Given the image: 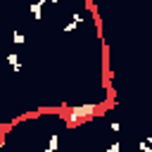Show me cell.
<instances>
[{
  "label": "cell",
  "mask_w": 152,
  "mask_h": 152,
  "mask_svg": "<svg viewBox=\"0 0 152 152\" xmlns=\"http://www.w3.org/2000/svg\"><path fill=\"white\" fill-rule=\"evenodd\" d=\"M97 112H100L97 104H76V107L69 109L66 124H69V126H78V124H83V121H88V119H93V116H100Z\"/></svg>",
  "instance_id": "cell-1"
},
{
  "label": "cell",
  "mask_w": 152,
  "mask_h": 152,
  "mask_svg": "<svg viewBox=\"0 0 152 152\" xmlns=\"http://www.w3.org/2000/svg\"><path fill=\"white\" fill-rule=\"evenodd\" d=\"M7 62H10L12 71H21V62H19V55L17 52H7Z\"/></svg>",
  "instance_id": "cell-2"
},
{
  "label": "cell",
  "mask_w": 152,
  "mask_h": 152,
  "mask_svg": "<svg viewBox=\"0 0 152 152\" xmlns=\"http://www.w3.org/2000/svg\"><path fill=\"white\" fill-rule=\"evenodd\" d=\"M43 5H45V0H38V2L31 5V14H33V19H40V17H43Z\"/></svg>",
  "instance_id": "cell-3"
},
{
  "label": "cell",
  "mask_w": 152,
  "mask_h": 152,
  "mask_svg": "<svg viewBox=\"0 0 152 152\" xmlns=\"http://www.w3.org/2000/svg\"><path fill=\"white\" fill-rule=\"evenodd\" d=\"M81 21H83V19H81V14H74V19H71V21L64 26V33H71V31H74V28H76Z\"/></svg>",
  "instance_id": "cell-4"
},
{
  "label": "cell",
  "mask_w": 152,
  "mask_h": 152,
  "mask_svg": "<svg viewBox=\"0 0 152 152\" xmlns=\"http://www.w3.org/2000/svg\"><path fill=\"white\" fill-rule=\"evenodd\" d=\"M57 145H59V135H57V133H52V135H50V142H48V147H45V152H55V150H57Z\"/></svg>",
  "instance_id": "cell-5"
},
{
  "label": "cell",
  "mask_w": 152,
  "mask_h": 152,
  "mask_svg": "<svg viewBox=\"0 0 152 152\" xmlns=\"http://www.w3.org/2000/svg\"><path fill=\"white\" fill-rule=\"evenodd\" d=\"M12 40H14L17 45H21V43H24L26 38H24V33H19V31H12Z\"/></svg>",
  "instance_id": "cell-6"
},
{
  "label": "cell",
  "mask_w": 152,
  "mask_h": 152,
  "mask_svg": "<svg viewBox=\"0 0 152 152\" xmlns=\"http://www.w3.org/2000/svg\"><path fill=\"white\" fill-rule=\"evenodd\" d=\"M119 150H121V142H119V140H114V142L107 147V152H119Z\"/></svg>",
  "instance_id": "cell-7"
},
{
  "label": "cell",
  "mask_w": 152,
  "mask_h": 152,
  "mask_svg": "<svg viewBox=\"0 0 152 152\" xmlns=\"http://www.w3.org/2000/svg\"><path fill=\"white\" fill-rule=\"evenodd\" d=\"M138 147H140V152H152V147H150V145H147V142H145V140H142V142H140V145H138Z\"/></svg>",
  "instance_id": "cell-8"
},
{
  "label": "cell",
  "mask_w": 152,
  "mask_h": 152,
  "mask_svg": "<svg viewBox=\"0 0 152 152\" xmlns=\"http://www.w3.org/2000/svg\"><path fill=\"white\" fill-rule=\"evenodd\" d=\"M109 128L116 133V131H121V124H119V121H112V124H109Z\"/></svg>",
  "instance_id": "cell-9"
},
{
  "label": "cell",
  "mask_w": 152,
  "mask_h": 152,
  "mask_svg": "<svg viewBox=\"0 0 152 152\" xmlns=\"http://www.w3.org/2000/svg\"><path fill=\"white\" fill-rule=\"evenodd\" d=\"M145 142H147V145H150V147H152V133H150V135H147V140H145Z\"/></svg>",
  "instance_id": "cell-10"
}]
</instances>
